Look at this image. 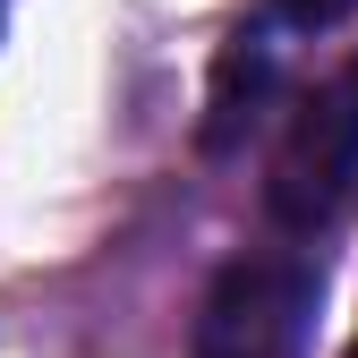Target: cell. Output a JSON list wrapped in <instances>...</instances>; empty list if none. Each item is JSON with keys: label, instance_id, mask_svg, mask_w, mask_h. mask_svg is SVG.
Listing matches in <instances>:
<instances>
[{"label": "cell", "instance_id": "3", "mask_svg": "<svg viewBox=\"0 0 358 358\" xmlns=\"http://www.w3.org/2000/svg\"><path fill=\"white\" fill-rule=\"evenodd\" d=\"M273 69H282V43H273V26H239L231 43H222V60H213V94H205V154H231L248 128H256V111H264V94H273Z\"/></svg>", "mask_w": 358, "mask_h": 358}, {"label": "cell", "instance_id": "5", "mask_svg": "<svg viewBox=\"0 0 358 358\" xmlns=\"http://www.w3.org/2000/svg\"><path fill=\"white\" fill-rule=\"evenodd\" d=\"M341 358H358V341H350V350H341Z\"/></svg>", "mask_w": 358, "mask_h": 358}, {"label": "cell", "instance_id": "1", "mask_svg": "<svg viewBox=\"0 0 358 358\" xmlns=\"http://www.w3.org/2000/svg\"><path fill=\"white\" fill-rule=\"evenodd\" d=\"M350 188H358V60L333 69L290 111L282 145H273V171H264V213H273V231L316 239L350 205Z\"/></svg>", "mask_w": 358, "mask_h": 358}, {"label": "cell", "instance_id": "4", "mask_svg": "<svg viewBox=\"0 0 358 358\" xmlns=\"http://www.w3.org/2000/svg\"><path fill=\"white\" fill-rule=\"evenodd\" d=\"M273 17H282L290 34H324V26L358 17V0H273Z\"/></svg>", "mask_w": 358, "mask_h": 358}, {"label": "cell", "instance_id": "2", "mask_svg": "<svg viewBox=\"0 0 358 358\" xmlns=\"http://www.w3.org/2000/svg\"><path fill=\"white\" fill-rule=\"evenodd\" d=\"M307 316H316V264L239 256L196 307V358H299Z\"/></svg>", "mask_w": 358, "mask_h": 358}]
</instances>
